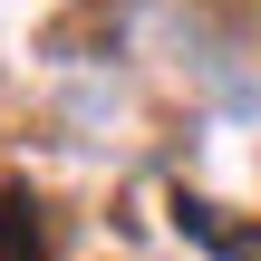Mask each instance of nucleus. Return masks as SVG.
Masks as SVG:
<instances>
[{
    "instance_id": "1",
    "label": "nucleus",
    "mask_w": 261,
    "mask_h": 261,
    "mask_svg": "<svg viewBox=\"0 0 261 261\" xmlns=\"http://www.w3.org/2000/svg\"><path fill=\"white\" fill-rule=\"evenodd\" d=\"M0 261H39V213L19 194H0Z\"/></svg>"
}]
</instances>
